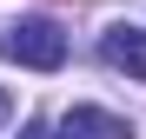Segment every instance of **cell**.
<instances>
[{"mask_svg":"<svg viewBox=\"0 0 146 139\" xmlns=\"http://www.w3.org/2000/svg\"><path fill=\"white\" fill-rule=\"evenodd\" d=\"M60 139H133V126L119 113H106V106H73L60 119Z\"/></svg>","mask_w":146,"mask_h":139,"instance_id":"7a4b0ae2","label":"cell"},{"mask_svg":"<svg viewBox=\"0 0 146 139\" xmlns=\"http://www.w3.org/2000/svg\"><path fill=\"white\" fill-rule=\"evenodd\" d=\"M7 113H13V99H7V93H0V119H7Z\"/></svg>","mask_w":146,"mask_h":139,"instance_id":"5b68a950","label":"cell"},{"mask_svg":"<svg viewBox=\"0 0 146 139\" xmlns=\"http://www.w3.org/2000/svg\"><path fill=\"white\" fill-rule=\"evenodd\" d=\"M0 53H7L13 66H33V73H53V66L66 60V33L53 27V20H13V27L0 33Z\"/></svg>","mask_w":146,"mask_h":139,"instance_id":"6da1fadb","label":"cell"},{"mask_svg":"<svg viewBox=\"0 0 146 139\" xmlns=\"http://www.w3.org/2000/svg\"><path fill=\"white\" fill-rule=\"evenodd\" d=\"M20 139H53V132H46L40 119H27V126H20Z\"/></svg>","mask_w":146,"mask_h":139,"instance_id":"277c9868","label":"cell"},{"mask_svg":"<svg viewBox=\"0 0 146 139\" xmlns=\"http://www.w3.org/2000/svg\"><path fill=\"white\" fill-rule=\"evenodd\" d=\"M100 53H106V66L146 80V27H106L100 33Z\"/></svg>","mask_w":146,"mask_h":139,"instance_id":"3957f363","label":"cell"}]
</instances>
